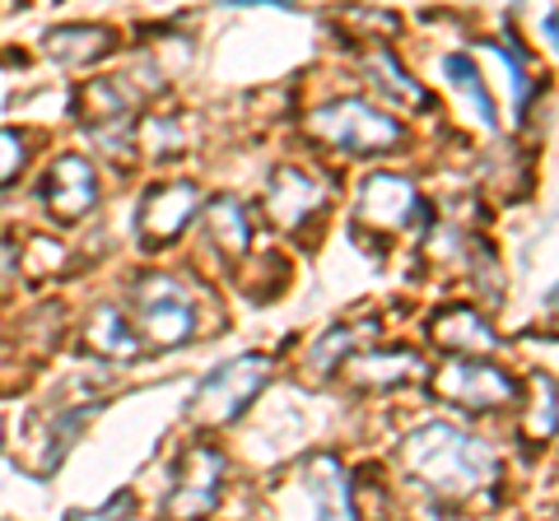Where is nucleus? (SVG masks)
<instances>
[{
	"label": "nucleus",
	"instance_id": "412c9836",
	"mask_svg": "<svg viewBox=\"0 0 559 521\" xmlns=\"http://www.w3.org/2000/svg\"><path fill=\"white\" fill-rule=\"evenodd\" d=\"M550 433H555V381L540 377L536 405H532V420H527V438H550Z\"/></svg>",
	"mask_w": 559,
	"mask_h": 521
},
{
	"label": "nucleus",
	"instance_id": "ddd939ff",
	"mask_svg": "<svg viewBox=\"0 0 559 521\" xmlns=\"http://www.w3.org/2000/svg\"><path fill=\"white\" fill-rule=\"evenodd\" d=\"M304 480L312 498V521H355V498H349V480L336 457H312Z\"/></svg>",
	"mask_w": 559,
	"mask_h": 521
},
{
	"label": "nucleus",
	"instance_id": "1a4fd4ad",
	"mask_svg": "<svg viewBox=\"0 0 559 521\" xmlns=\"http://www.w3.org/2000/svg\"><path fill=\"white\" fill-rule=\"evenodd\" d=\"M411 215H419V191L406 178H396V172H373V178L359 186L355 219L364 229L396 233V229H406Z\"/></svg>",
	"mask_w": 559,
	"mask_h": 521
},
{
	"label": "nucleus",
	"instance_id": "423d86ee",
	"mask_svg": "<svg viewBox=\"0 0 559 521\" xmlns=\"http://www.w3.org/2000/svg\"><path fill=\"white\" fill-rule=\"evenodd\" d=\"M433 391L466 410H499L518 401V381L499 363H485V359H448L433 373Z\"/></svg>",
	"mask_w": 559,
	"mask_h": 521
},
{
	"label": "nucleus",
	"instance_id": "9d476101",
	"mask_svg": "<svg viewBox=\"0 0 559 521\" xmlns=\"http://www.w3.org/2000/svg\"><path fill=\"white\" fill-rule=\"evenodd\" d=\"M326 205V186L312 172L285 163L271 172V191H266V215L275 219V229H299L308 215H318Z\"/></svg>",
	"mask_w": 559,
	"mask_h": 521
},
{
	"label": "nucleus",
	"instance_id": "6e6552de",
	"mask_svg": "<svg viewBox=\"0 0 559 521\" xmlns=\"http://www.w3.org/2000/svg\"><path fill=\"white\" fill-rule=\"evenodd\" d=\"M43 201L61 223H80L98 205L94 163L84 159V154H61V159L51 163L47 182H43Z\"/></svg>",
	"mask_w": 559,
	"mask_h": 521
},
{
	"label": "nucleus",
	"instance_id": "39448f33",
	"mask_svg": "<svg viewBox=\"0 0 559 521\" xmlns=\"http://www.w3.org/2000/svg\"><path fill=\"white\" fill-rule=\"evenodd\" d=\"M219 480H224V461L215 447H187L178 471H173V489L164 498V517L168 521H205L219 508Z\"/></svg>",
	"mask_w": 559,
	"mask_h": 521
},
{
	"label": "nucleus",
	"instance_id": "4468645a",
	"mask_svg": "<svg viewBox=\"0 0 559 521\" xmlns=\"http://www.w3.org/2000/svg\"><path fill=\"white\" fill-rule=\"evenodd\" d=\"M84 336H90V350L103 354V359H140V354H145V344H140L131 317L117 303L94 307L90 312V326H84Z\"/></svg>",
	"mask_w": 559,
	"mask_h": 521
},
{
	"label": "nucleus",
	"instance_id": "6ab92c4d",
	"mask_svg": "<svg viewBox=\"0 0 559 521\" xmlns=\"http://www.w3.org/2000/svg\"><path fill=\"white\" fill-rule=\"evenodd\" d=\"M443 75L452 80V89L462 94V102H471V112H476L480 126H495V102H489V94H485V80L476 71V61H466L462 51H452V57H443Z\"/></svg>",
	"mask_w": 559,
	"mask_h": 521
},
{
	"label": "nucleus",
	"instance_id": "5701e85b",
	"mask_svg": "<svg viewBox=\"0 0 559 521\" xmlns=\"http://www.w3.org/2000/svg\"><path fill=\"white\" fill-rule=\"evenodd\" d=\"M131 508H135L131 494H117V498L108 502V508H98V512H70L66 521H121V517H127Z\"/></svg>",
	"mask_w": 559,
	"mask_h": 521
},
{
	"label": "nucleus",
	"instance_id": "dca6fc26",
	"mask_svg": "<svg viewBox=\"0 0 559 521\" xmlns=\"http://www.w3.org/2000/svg\"><path fill=\"white\" fill-rule=\"evenodd\" d=\"M411 373H419V354L411 350H369V354H349L345 377L355 387H396Z\"/></svg>",
	"mask_w": 559,
	"mask_h": 521
},
{
	"label": "nucleus",
	"instance_id": "7ed1b4c3",
	"mask_svg": "<svg viewBox=\"0 0 559 521\" xmlns=\"http://www.w3.org/2000/svg\"><path fill=\"white\" fill-rule=\"evenodd\" d=\"M275 373V359L271 354H238L229 363H219L197 391H191V405L187 414L197 424H229L234 414H242Z\"/></svg>",
	"mask_w": 559,
	"mask_h": 521
},
{
	"label": "nucleus",
	"instance_id": "2eb2a0df",
	"mask_svg": "<svg viewBox=\"0 0 559 521\" xmlns=\"http://www.w3.org/2000/svg\"><path fill=\"white\" fill-rule=\"evenodd\" d=\"M205 233L210 242L229 256V260H242L252 247V219L248 210H242V201L238 196H215L205 205Z\"/></svg>",
	"mask_w": 559,
	"mask_h": 521
},
{
	"label": "nucleus",
	"instance_id": "f257e3e1",
	"mask_svg": "<svg viewBox=\"0 0 559 521\" xmlns=\"http://www.w3.org/2000/svg\"><path fill=\"white\" fill-rule=\"evenodd\" d=\"M411 475L419 484H429L439 498H466L495 475V451L480 438L452 428V424H425L401 443Z\"/></svg>",
	"mask_w": 559,
	"mask_h": 521
},
{
	"label": "nucleus",
	"instance_id": "20e7f679",
	"mask_svg": "<svg viewBox=\"0 0 559 521\" xmlns=\"http://www.w3.org/2000/svg\"><path fill=\"white\" fill-rule=\"evenodd\" d=\"M131 312L135 326L154 350H173V344H187L197 336V307H191L187 289L173 280V275H140L131 289Z\"/></svg>",
	"mask_w": 559,
	"mask_h": 521
},
{
	"label": "nucleus",
	"instance_id": "aec40b11",
	"mask_svg": "<svg viewBox=\"0 0 559 521\" xmlns=\"http://www.w3.org/2000/svg\"><path fill=\"white\" fill-rule=\"evenodd\" d=\"M373 331V326H336V331H331L326 340H318V344H312V354H308V363H312V368H318V373H326V368H336V363L349 354V350H355V344H359V336H369Z\"/></svg>",
	"mask_w": 559,
	"mask_h": 521
},
{
	"label": "nucleus",
	"instance_id": "a211bd4d",
	"mask_svg": "<svg viewBox=\"0 0 559 521\" xmlns=\"http://www.w3.org/2000/svg\"><path fill=\"white\" fill-rule=\"evenodd\" d=\"M364 75H369L373 89H382L392 102H406V108H425V102H429V94L419 89V84H415L406 71H401V61L392 57L388 47H378V51H369V57H364Z\"/></svg>",
	"mask_w": 559,
	"mask_h": 521
},
{
	"label": "nucleus",
	"instance_id": "4be33fe9",
	"mask_svg": "<svg viewBox=\"0 0 559 521\" xmlns=\"http://www.w3.org/2000/svg\"><path fill=\"white\" fill-rule=\"evenodd\" d=\"M24 159H28V154H24V141H20V135H14V131H0V186L20 178Z\"/></svg>",
	"mask_w": 559,
	"mask_h": 521
},
{
	"label": "nucleus",
	"instance_id": "9b49d317",
	"mask_svg": "<svg viewBox=\"0 0 559 521\" xmlns=\"http://www.w3.org/2000/svg\"><path fill=\"white\" fill-rule=\"evenodd\" d=\"M84 414L90 410H70V414H38V420L28 424L24 433V447H20V461L28 465L33 475H47V471H57L61 457H66V447L75 443V433L84 428Z\"/></svg>",
	"mask_w": 559,
	"mask_h": 521
},
{
	"label": "nucleus",
	"instance_id": "f3484780",
	"mask_svg": "<svg viewBox=\"0 0 559 521\" xmlns=\"http://www.w3.org/2000/svg\"><path fill=\"white\" fill-rule=\"evenodd\" d=\"M47 51H51V61H61V65H90L112 51V33L98 24H61L47 33Z\"/></svg>",
	"mask_w": 559,
	"mask_h": 521
},
{
	"label": "nucleus",
	"instance_id": "f8f14e48",
	"mask_svg": "<svg viewBox=\"0 0 559 521\" xmlns=\"http://www.w3.org/2000/svg\"><path fill=\"white\" fill-rule=\"evenodd\" d=\"M429 336L443 344V350H457V359H480L495 350V331H489V322L480 317L476 307H466V303H452L443 307L439 317L429 322Z\"/></svg>",
	"mask_w": 559,
	"mask_h": 521
},
{
	"label": "nucleus",
	"instance_id": "0eeeda50",
	"mask_svg": "<svg viewBox=\"0 0 559 521\" xmlns=\"http://www.w3.org/2000/svg\"><path fill=\"white\" fill-rule=\"evenodd\" d=\"M201 210V191L191 182H173V186H150L145 201L135 210V229H140V242L145 247H164V242L178 238L191 215Z\"/></svg>",
	"mask_w": 559,
	"mask_h": 521
},
{
	"label": "nucleus",
	"instance_id": "f03ea898",
	"mask_svg": "<svg viewBox=\"0 0 559 521\" xmlns=\"http://www.w3.org/2000/svg\"><path fill=\"white\" fill-rule=\"evenodd\" d=\"M308 131L318 135V141L336 145L341 154H355V159L392 149V145H401V135H406L392 112H378L373 102H364V98L326 102V108H318L308 117Z\"/></svg>",
	"mask_w": 559,
	"mask_h": 521
}]
</instances>
